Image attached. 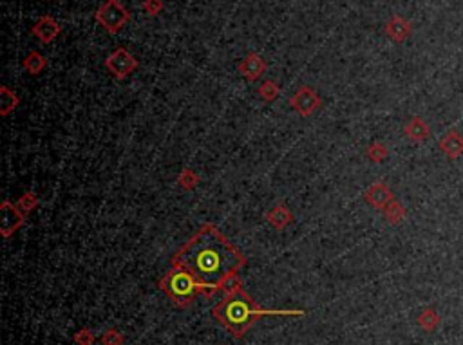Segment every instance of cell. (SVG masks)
Wrapping results in <instances>:
<instances>
[{"instance_id":"obj_1","label":"cell","mask_w":463,"mask_h":345,"mask_svg":"<svg viewBox=\"0 0 463 345\" xmlns=\"http://www.w3.org/2000/svg\"><path fill=\"white\" fill-rule=\"evenodd\" d=\"M241 253L214 228H201L172 258L174 266L191 271L205 287H215L243 266Z\"/></svg>"},{"instance_id":"obj_2","label":"cell","mask_w":463,"mask_h":345,"mask_svg":"<svg viewBox=\"0 0 463 345\" xmlns=\"http://www.w3.org/2000/svg\"><path fill=\"white\" fill-rule=\"evenodd\" d=\"M261 315L254 307L252 300H250L244 293L237 291L234 295H230L226 300L215 309V316L223 322L224 326L228 327L232 333L239 336L244 331L252 326V322L255 320V316Z\"/></svg>"},{"instance_id":"obj_3","label":"cell","mask_w":463,"mask_h":345,"mask_svg":"<svg viewBox=\"0 0 463 345\" xmlns=\"http://www.w3.org/2000/svg\"><path fill=\"white\" fill-rule=\"evenodd\" d=\"M201 286L203 284L197 282L191 271H186L180 266L163 278V289L177 304H189L195 297V293L200 291Z\"/></svg>"},{"instance_id":"obj_4","label":"cell","mask_w":463,"mask_h":345,"mask_svg":"<svg viewBox=\"0 0 463 345\" xmlns=\"http://www.w3.org/2000/svg\"><path fill=\"white\" fill-rule=\"evenodd\" d=\"M129 11L123 8L120 0H107L105 4L96 11L98 24H102L111 34L118 33L123 25L127 24Z\"/></svg>"},{"instance_id":"obj_5","label":"cell","mask_w":463,"mask_h":345,"mask_svg":"<svg viewBox=\"0 0 463 345\" xmlns=\"http://www.w3.org/2000/svg\"><path fill=\"white\" fill-rule=\"evenodd\" d=\"M105 65L116 78H125L129 73H132L138 67V60L129 53L127 49L120 47L114 53L109 54Z\"/></svg>"},{"instance_id":"obj_6","label":"cell","mask_w":463,"mask_h":345,"mask_svg":"<svg viewBox=\"0 0 463 345\" xmlns=\"http://www.w3.org/2000/svg\"><path fill=\"white\" fill-rule=\"evenodd\" d=\"M31 31H33V34L36 38L45 42V44H49V42H53V40L58 36L60 25L58 22L54 19H51V16H42V19L33 25V30Z\"/></svg>"},{"instance_id":"obj_7","label":"cell","mask_w":463,"mask_h":345,"mask_svg":"<svg viewBox=\"0 0 463 345\" xmlns=\"http://www.w3.org/2000/svg\"><path fill=\"white\" fill-rule=\"evenodd\" d=\"M239 71L243 73V76H246L248 80H255L266 71V63H264V60L261 58L259 54L250 53L248 56L239 63Z\"/></svg>"},{"instance_id":"obj_8","label":"cell","mask_w":463,"mask_h":345,"mask_svg":"<svg viewBox=\"0 0 463 345\" xmlns=\"http://www.w3.org/2000/svg\"><path fill=\"white\" fill-rule=\"evenodd\" d=\"M293 105L303 112V114H310L319 105V98L313 94L312 89H301L295 94V98H293Z\"/></svg>"},{"instance_id":"obj_9","label":"cell","mask_w":463,"mask_h":345,"mask_svg":"<svg viewBox=\"0 0 463 345\" xmlns=\"http://www.w3.org/2000/svg\"><path fill=\"white\" fill-rule=\"evenodd\" d=\"M20 224H22V217L17 214L15 208H13L10 203H4V206H2V230H4L6 237H8L13 230L19 228Z\"/></svg>"},{"instance_id":"obj_10","label":"cell","mask_w":463,"mask_h":345,"mask_svg":"<svg viewBox=\"0 0 463 345\" xmlns=\"http://www.w3.org/2000/svg\"><path fill=\"white\" fill-rule=\"evenodd\" d=\"M367 199L371 201V204H375V206H384V204L389 203L391 194L387 186L384 185H375L371 186L369 194H367Z\"/></svg>"},{"instance_id":"obj_11","label":"cell","mask_w":463,"mask_h":345,"mask_svg":"<svg viewBox=\"0 0 463 345\" xmlns=\"http://www.w3.org/2000/svg\"><path fill=\"white\" fill-rule=\"evenodd\" d=\"M45 67V58L39 51H31L28 54V58L24 60V69L25 71H30L31 74H39L42 69Z\"/></svg>"},{"instance_id":"obj_12","label":"cell","mask_w":463,"mask_h":345,"mask_svg":"<svg viewBox=\"0 0 463 345\" xmlns=\"http://www.w3.org/2000/svg\"><path fill=\"white\" fill-rule=\"evenodd\" d=\"M407 33H409V25H407V22H404L402 19H393L387 24V34L389 36H393L395 40H402L404 36H407Z\"/></svg>"},{"instance_id":"obj_13","label":"cell","mask_w":463,"mask_h":345,"mask_svg":"<svg viewBox=\"0 0 463 345\" xmlns=\"http://www.w3.org/2000/svg\"><path fill=\"white\" fill-rule=\"evenodd\" d=\"M442 146H444L445 151H447L449 156H458L463 152V140L458 136V134H454L451 132L447 137H445L444 142H442Z\"/></svg>"},{"instance_id":"obj_14","label":"cell","mask_w":463,"mask_h":345,"mask_svg":"<svg viewBox=\"0 0 463 345\" xmlns=\"http://www.w3.org/2000/svg\"><path fill=\"white\" fill-rule=\"evenodd\" d=\"M438 322H440L438 315H436L433 309H427L424 315L420 316V324H422V327H424V329H427V331H433L434 327L438 326Z\"/></svg>"},{"instance_id":"obj_15","label":"cell","mask_w":463,"mask_h":345,"mask_svg":"<svg viewBox=\"0 0 463 345\" xmlns=\"http://www.w3.org/2000/svg\"><path fill=\"white\" fill-rule=\"evenodd\" d=\"M143 10H145V13L154 16L163 10V2H161V0H145V2H143Z\"/></svg>"},{"instance_id":"obj_16","label":"cell","mask_w":463,"mask_h":345,"mask_svg":"<svg viewBox=\"0 0 463 345\" xmlns=\"http://www.w3.org/2000/svg\"><path fill=\"white\" fill-rule=\"evenodd\" d=\"M10 91L8 89H2V98H4V102H2V114H8L11 107H15L17 105V96H13L10 100Z\"/></svg>"},{"instance_id":"obj_17","label":"cell","mask_w":463,"mask_h":345,"mask_svg":"<svg viewBox=\"0 0 463 345\" xmlns=\"http://www.w3.org/2000/svg\"><path fill=\"white\" fill-rule=\"evenodd\" d=\"M261 94H263L266 100H272L273 96H277V85H273L272 82L264 83V87L261 89Z\"/></svg>"}]
</instances>
